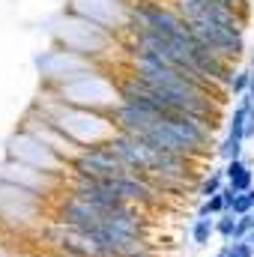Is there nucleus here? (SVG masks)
Masks as SVG:
<instances>
[{
  "label": "nucleus",
  "instance_id": "1",
  "mask_svg": "<svg viewBox=\"0 0 254 257\" xmlns=\"http://www.w3.org/2000/svg\"><path fill=\"white\" fill-rule=\"evenodd\" d=\"M36 108L45 111L69 141H75L81 150L84 147H99V144H108L120 128L114 123L111 114H99V111H90V108H78V105H69L60 102L51 90L42 87L39 99H36Z\"/></svg>",
  "mask_w": 254,
  "mask_h": 257
},
{
  "label": "nucleus",
  "instance_id": "2",
  "mask_svg": "<svg viewBox=\"0 0 254 257\" xmlns=\"http://www.w3.org/2000/svg\"><path fill=\"white\" fill-rule=\"evenodd\" d=\"M45 90H51L60 102L78 105V108H90V111H99V114H111V117L123 105L120 81L108 69H99V72H93L87 78H78L72 84H63V87H45Z\"/></svg>",
  "mask_w": 254,
  "mask_h": 257
},
{
  "label": "nucleus",
  "instance_id": "3",
  "mask_svg": "<svg viewBox=\"0 0 254 257\" xmlns=\"http://www.w3.org/2000/svg\"><path fill=\"white\" fill-rule=\"evenodd\" d=\"M54 42L60 48H69L75 54H84V57H90V60H96V63H102V66L108 60V51H114L117 45L123 48V42L117 36H111L108 30L96 27L93 21L75 15V12H66L63 18L57 21Z\"/></svg>",
  "mask_w": 254,
  "mask_h": 257
},
{
  "label": "nucleus",
  "instance_id": "4",
  "mask_svg": "<svg viewBox=\"0 0 254 257\" xmlns=\"http://www.w3.org/2000/svg\"><path fill=\"white\" fill-rule=\"evenodd\" d=\"M105 69L102 63L84 57V54H75L69 48H60L54 45L51 51H45L39 57V72H42V87H63V84H72L78 78H87L93 72Z\"/></svg>",
  "mask_w": 254,
  "mask_h": 257
},
{
  "label": "nucleus",
  "instance_id": "5",
  "mask_svg": "<svg viewBox=\"0 0 254 257\" xmlns=\"http://www.w3.org/2000/svg\"><path fill=\"white\" fill-rule=\"evenodd\" d=\"M66 12H75L96 27L108 30L111 36L123 39L132 27V3L126 0H69Z\"/></svg>",
  "mask_w": 254,
  "mask_h": 257
},
{
  "label": "nucleus",
  "instance_id": "6",
  "mask_svg": "<svg viewBox=\"0 0 254 257\" xmlns=\"http://www.w3.org/2000/svg\"><path fill=\"white\" fill-rule=\"evenodd\" d=\"M6 159H15V162H21V165H30V168H36V171L54 174V177H63V180L72 174V168L66 165L51 147H45L42 141H36L33 135H27V132H21V128L6 141Z\"/></svg>",
  "mask_w": 254,
  "mask_h": 257
},
{
  "label": "nucleus",
  "instance_id": "7",
  "mask_svg": "<svg viewBox=\"0 0 254 257\" xmlns=\"http://www.w3.org/2000/svg\"><path fill=\"white\" fill-rule=\"evenodd\" d=\"M18 128H21V132H27V135H33V138H36V141H42L45 147H51V150H54V153L66 162V165H69V168H72V162H75V159H78V153H81V147H78L75 141H69L63 132H60V126H57L45 111H39L36 105L24 114V120H21V126H18Z\"/></svg>",
  "mask_w": 254,
  "mask_h": 257
},
{
  "label": "nucleus",
  "instance_id": "8",
  "mask_svg": "<svg viewBox=\"0 0 254 257\" xmlns=\"http://www.w3.org/2000/svg\"><path fill=\"white\" fill-rule=\"evenodd\" d=\"M126 171H132V168L123 165V159L108 144L84 147L78 153V159L72 162V177H87V180H111V177H120Z\"/></svg>",
  "mask_w": 254,
  "mask_h": 257
},
{
  "label": "nucleus",
  "instance_id": "9",
  "mask_svg": "<svg viewBox=\"0 0 254 257\" xmlns=\"http://www.w3.org/2000/svg\"><path fill=\"white\" fill-rule=\"evenodd\" d=\"M0 183H12V186H18V189H27V192L42 194V197H48V194L57 192L60 186H66L63 177L36 171V168L21 165V162H15V159H6V162L0 165Z\"/></svg>",
  "mask_w": 254,
  "mask_h": 257
},
{
  "label": "nucleus",
  "instance_id": "10",
  "mask_svg": "<svg viewBox=\"0 0 254 257\" xmlns=\"http://www.w3.org/2000/svg\"><path fill=\"white\" fill-rule=\"evenodd\" d=\"M191 33L197 36L200 45H206L215 57L236 63L242 54V30L227 27V24H189Z\"/></svg>",
  "mask_w": 254,
  "mask_h": 257
},
{
  "label": "nucleus",
  "instance_id": "11",
  "mask_svg": "<svg viewBox=\"0 0 254 257\" xmlns=\"http://www.w3.org/2000/svg\"><path fill=\"white\" fill-rule=\"evenodd\" d=\"M48 197L42 194H33L27 189H18L12 183H0V212L6 218H27V215H36L42 206H45Z\"/></svg>",
  "mask_w": 254,
  "mask_h": 257
},
{
  "label": "nucleus",
  "instance_id": "12",
  "mask_svg": "<svg viewBox=\"0 0 254 257\" xmlns=\"http://www.w3.org/2000/svg\"><path fill=\"white\" fill-rule=\"evenodd\" d=\"M224 180L227 186H233V192H251V183H254V171L242 162V159H233L224 165Z\"/></svg>",
  "mask_w": 254,
  "mask_h": 257
},
{
  "label": "nucleus",
  "instance_id": "13",
  "mask_svg": "<svg viewBox=\"0 0 254 257\" xmlns=\"http://www.w3.org/2000/svg\"><path fill=\"white\" fill-rule=\"evenodd\" d=\"M212 233H215V218H194V224H191V242L197 248L209 245V236Z\"/></svg>",
  "mask_w": 254,
  "mask_h": 257
},
{
  "label": "nucleus",
  "instance_id": "14",
  "mask_svg": "<svg viewBox=\"0 0 254 257\" xmlns=\"http://www.w3.org/2000/svg\"><path fill=\"white\" fill-rule=\"evenodd\" d=\"M224 183H227V180H224V168H221V171H212V174L200 183V197L209 200L212 194H218L221 189H224Z\"/></svg>",
  "mask_w": 254,
  "mask_h": 257
},
{
  "label": "nucleus",
  "instance_id": "15",
  "mask_svg": "<svg viewBox=\"0 0 254 257\" xmlns=\"http://www.w3.org/2000/svg\"><path fill=\"white\" fill-rule=\"evenodd\" d=\"M236 218H239V215H233V212H224V215H218V218H215V233H218L224 242H233V233H236Z\"/></svg>",
  "mask_w": 254,
  "mask_h": 257
},
{
  "label": "nucleus",
  "instance_id": "16",
  "mask_svg": "<svg viewBox=\"0 0 254 257\" xmlns=\"http://www.w3.org/2000/svg\"><path fill=\"white\" fill-rule=\"evenodd\" d=\"M242 144H245V141H239V138H233V135H227V138H224V144L218 147V156H221L224 162H233V159H242Z\"/></svg>",
  "mask_w": 254,
  "mask_h": 257
},
{
  "label": "nucleus",
  "instance_id": "17",
  "mask_svg": "<svg viewBox=\"0 0 254 257\" xmlns=\"http://www.w3.org/2000/svg\"><path fill=\"white\" fill-rule=\"evenodd\" d=\"M254 230V212L248 215H239L236 218V233H233V242H239V239H248V233Z\"/></svg>",
  "mask_w": 254,
  "mask_h": 257
},
{
  "label": "nucleus",
  "instance_id": "18",
  "mask_svg": "<svg viewBox=\"0 0 254 257\" xmlns=\"http://www.w3.org/2000/svg\"><path fill=\"white\" fill-rule=\"evenodd\" d=\"M251 75H254V72H236V75H233L230 90H233L236 96H245V93H248V87H251Z\"/></svg>",
  "mask_w": 254,
  "mask_h": 257
},
{
  "label": "nucleus",
  "instance_id": "19",
  "mask_svg": "<svg viewBox=\"0 0 254 257\" xmlns=\"http://www.w3.org/2000/svg\"><path fill=\"white\" fill-rule=\"evenodd\" d=\"M233 215H248L251 212V194L248 192H242V194H236V200H233V209H230Z\"/></svg>",
  "mask_w": 254,
  "mask_h": 257
},
{
  "label": "nucleus",
  "instance_id": "20",
  "mask_svg": "<svg viewBox=\"0 0 254 257\" xmlns=\"http://www.w3.org/2000/svg\"><path fill=\"white\" fill-rule=\"evenodd\" d=\"M206 206H209V212H212L215 218L227 212V203H224V194H221V192H218V194H212V197L206 200Z\"/></svg>",
  "mask_w": 254,
  "mask_h": 257
},
{
  "label": "nucleus",
  "instance_id": "21",
  "mask_svg": "<svg viewBox=\"0 0 254 257\" xmlns=\"http://www.w3.org/2000/svg\"><path fill=\"white\" fill-rule=\"evenodd\" d=\"M230 257H254V248L248 239H239V242H230Z\"/></svg>",
  "mask_w": 254,
  "mask_h": 257
},
{
  "label": "nucleus",
  "instance_id": "22",
  "mask_svg": "<svg viewBox=\"0 0 254 257\" xmlns=\"http://www.w3.org/2000/svg\"><path fill=\"white\" fill-rule=\"evenodd\" d=\"M194 218H212V212H209V206H206V200H203V203L197 206V215H194Z\"/></svg>",
  "mask_w": 254,
  "mask_h": 257
},
{
  "label": "nucleus",
  "instance_id": "23",
  "mask_svg": "<svg viewBox=\"0 0 254 257\" xmlns=\"http://www.w3.org/2000/svg\"><path fill=\"white\" fill-rule=\"evenodd\" d=\"M215 257H230V242H224V245L218 248V254H215Z\"/></svg>",
  "mask_w": 254,
  "mask_h": 257
},
{
  "label": "nucleus",
  "instance_id": "24",
  "mask_svg": "<svg viewBox=\"0 0 254 257\" xmlns=\"http://www.w3.org/2000/svg\"><path fill=\"white\" fill-rule=\"evenodd\" d=\"M248 99H251V105H254V75H251V87H248Z\"/></svg>",
  "mask_w": 254,
  "mask_h": 257
},
{
  "label": "nucleus",
  "instance_id": "25",
  "mask_svg": "<svg viewBox=\"0 0 254 257\" xmlns=\"http://www.w3.org/2000/svg\"><path fill=\"white\" fill-rule=\"evenodd\" d=\"M0 257H12V251H9V248H3V245H0Z\"/></svg>",
  "mask_w": 254,
  "mask_h": 257
},
{
  "label": "nucleus",
  "instance_id": "26",
  "mask_svg": "<svg viewBox=\"0 0 254 257\" xmlns=\"http://www.w3.org/2000/svg\"><path fill=\"white\" fill-rule=\"evenodd\" d=\"M248 242H251V248H254V230H251V233H248Z\"/></svg>",
  "mask_w": 254,
  "mask_h": 257
},
{
  "label": "nucleus",
  "instance_id": "27",
  "mask_svg": "<svg viewBox=\"0 0 254 257\" xmlns=\"http://www.w3.org/2000/svg\"><path fill=\"white\" fill-rule=\"evenodd\" d=\"M248 194H251V212H254V189H251V192H248Z\"/></svg>",
  "mask_w": 254,
  "mask_h": 257
},
{
  "label": "nucleus",
  "instance_id": "28",
  "mask_svg": "<svg viewBox=\"0 0 254 257\" xmlns=\"http://www.w3.org/2000/svg\"><path fill=\"white\" fill-rule=\"evenodd\" d=\"M126 3H135V0H126Z\"/></svg>",
  "mask_w": 254,
  "mask_h": 257
},
{
  "label": "nucleus",
  "instance_id": "29",
  "mask_svg": "<svg viewBox=\"0 0 254 257\" xmlns=\"http://www.w3.org/2000/svg\"><path fill=\"white\" fill-rule=\"evenodd\" d=\"M251 60H254V57H251Z\"/></svg>",
  "mask_w": 254,
  "mask_h": 257
}]
</instances>
